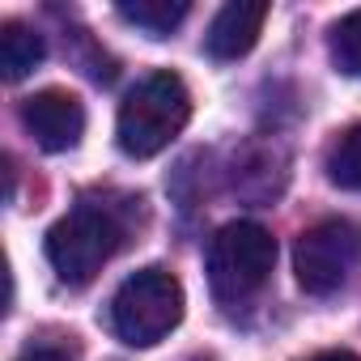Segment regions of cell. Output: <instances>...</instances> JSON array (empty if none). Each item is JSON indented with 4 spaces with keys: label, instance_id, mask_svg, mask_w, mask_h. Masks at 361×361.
<instances>
[{
    "label": "cell",
    "instance_id": "obj_11",
    "mask_svg": "<svg viewBox=\"0 0 361 361\" xmlns=\"http://www.w3.org/2000/svg\"><path fill=\"white\" fill-rule=\"evenodd\" d=\"M327 51H331V64H336L344 77H361V9L344 13V18L331 26Z\"/></svg>",
    "mask_w": 361,
    "mask_h": 361
},
{
    "label": "cell",
    "instance_id": "obj_6",
    "mask_svg": "<svg viewBox=\"0 0 361 361\" xmlns=\"http://www.w3.org/2000/svg\"><path fill=\"white\" fill-rule=\"evenodd\" d=\"M22 123L47 153H68L85 136V106L68 90H39L22 102Z\"/></svg>",
    "mask_w": 361,
    "mask_h": 361
},
{
    "label": "cell",
    "instance_id": "obj_10",
    "mask_svg": "<svg viewBox=\"0 0 361 361\" xmlns=\"http://www.w3.org/2000/svg\"><path fill=\"white\" fill-rule=\"evenodd\" d=\"M327 178L344 192H361V123L340 132L327 149Z\"/></svg>",
    "mask_w": 361,
    "mask_h": 361
},
{
    "label": "cell",
    "instance_id": "obj_4",
    "mask_svg": "<svg viewBox=\"0 0 361 361\" xmlns=\"http://www.w3.org/2000/svg\"><path fill=\"white\" fill-rule=\"evenodd\" d=\"M272 264H276V238L255 221H230L209 243V259H204L209 289L217 302H243L255 289H264Z\"/></svg>",
    "mask_w": 361,
    "mask_h": 361
},
{
    "label": "cell",
    "instance_id": "obj_1",
    "mask_svg": "<svg viewBox=\"0 0 361 361\" xmlns=\"http://www.w3.org/2000/svg\"><path fill=\"white\" fill-rule=\"evenodd\" d=\"M188 119H192V94L183 77L170 68H157L123 94L115 140L128 157H153L188 128Z\"/></svg>",
    "mask_w": 361,
    "mask_h": 361
},
{
    "label": "cell",
    "instance_id": "obj_7",
    "mask_svg": "<svg viewBox=\"0 0 361 361\" xmlns=\"http://www.w3.org/2000/svg\"><path fill=\"white\" fill-rule=\"evenodd\" d=\"M264 22H268V5H264V0H234V5H226L209 22L204 51L213 60H238V56H247L255 47Z\"/></svg>",
    "mask_w": 361,
    "mask_h": 361
},
{
    "label": "cell",
    "instance_id": "obj_8",
    "mask_svg": "<svg viewBox=\"0 0 361 361\" xmlns=\"http://www.w3.org/2000/svg\"><path fill=\"white\" fill-rule=\"evenodd\" d=\"M43 60V39L22 26V22H5L0 26V73H5L9 81H22L39 68Z\"/></svg>",
    "mask_w": 361,
    "mask_h": 361
},
{
    "label": "cell",
    "instance_id": "obj_12",
    "mask_svg": "<svg viewBox=\"0 0 361 361\" xmlns=\"http://www.w3.org/2000/svg\"><path fill=\"white\" fill-rule=\"evenodd\" d=\"M18 361H73L68 353H60V348H26Z\"/></svg>",
    "mask_w": 361,
    "mask_h": 361
},
{
    "label": "cell",
    "instance_id": "obj_2",
    "mask_svg": "<svg viewBox=\"0 0 361 361\" xmlns=\"http://www.w3.org/2000/svg\"><path fill=\"white\" fill-rule=\"evenodd\" d=\"M119 243H123L119 217L106 204L85 200V204L68 209L47 230L43 251H47V264L56 268V276L64 285H85V281H94L102 272V264L119 251Z\"/></svg>",
    "mask_w": 361,
    "mask_h": 361
},
{
    "label": "cell",
    "instance_id": "obj_3",
    "mask_svg": "<svg viewBox=\"0 0 361 361\" xmlns=\"http://www.w3.org/2000/svg\"><path fill=\"white\" fill-rule=\"evenodd\" d=\"M183 319V285L166 268L132 272L111 298V327L132 348H153Z\"/></svg>",
    "mask_w": 361,
    "mask_h": 361
},
{
    "label": "cell",
    "instance_id": "obj_13",
    "mask_svg": "<svg viewBox=\"0 0 361 361\" xmlns=\"http://www.w3.org/2000/svg\"><path fill=\"white\" fill-rule=\"evenodd\" d=\"M310 361H361V357L348 353V348H327V353H314Z\"/></svg>",
    "mask_w": 361,
    "mask_h": 361
},
{
    "label": "cell",
    "instance_id": "obj_9",
    "mask_svg": "<svg viewBox=\"0 0 361 361\" xmlns=\"http://www.w3.org/2000/svg\"><path fill=\"white\" fill-rule=\"evenodd\" d=\"M119 18L145 30L149 39H166L188 18V0H119Z\"/></svg>",
    "mask_w": 361,
    "mask_h": 361
},
{
    "label": "cell",
    "instance_id": "obj_5",
    "mask_svg": "<svg viewBox=\"0 0 361 361\" xmlns=\"http://www.w3.org/2000/svg\"><path fill=\"white\" fill-rule=\"evenodd\" d=\"M293 272L310 298L340 293L361 272V226L344 217H327L302 230L293 243Z\"/></svg>",
    "mask_w": 361,
    "mask_h": 361
}]
</instances>
